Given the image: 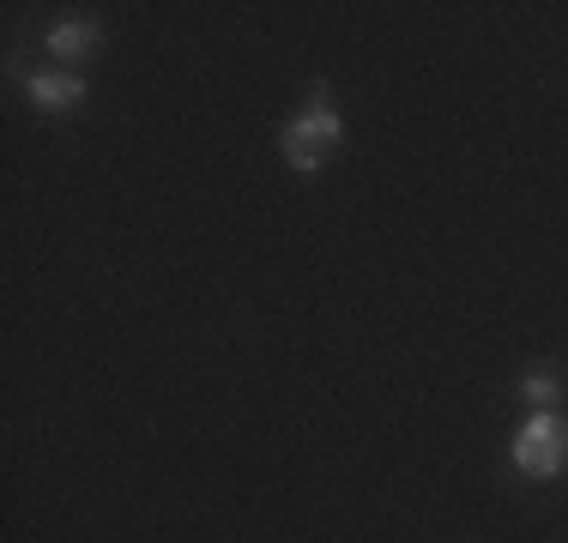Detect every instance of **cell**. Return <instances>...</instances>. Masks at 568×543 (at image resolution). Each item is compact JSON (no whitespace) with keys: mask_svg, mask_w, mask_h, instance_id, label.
Listing matches in <instances>:
<instances>
[{"mask_svg":"<svg viewBox=\"0 0 568 543\" xmlns=\"http://www.w3.org/2000/svg\"><path fill=\"white\" fill-rule=\"evenodd\" d=\"M339 140H345V121H339V109H333L327 91H315V103L303 109L296 121H284V133H278V152L291 170H303V175H315L321 163H327L333 152H339Z\"/></svg>","mask_w":568,"mask_h":543,"instance_id":"cell-1","label":"cell"},{"mask_svg":"<svg viewBox=\"0 0 568 543\" xmlns=\"http://www.w3.org/2000/svg\"><path fill=\"white\" fill-rule=\"evenodd\" d=\"M514 471L520 478H557V471H568V423L557 411H538L520 423V434H514Z\"/></svg>","mask_w":568,"mask_h":543,"instance_id":"cell-2","label":"cell"},{"mask_svg":"<svg viewBox=\"0 0 568 543\" xmlns=\"http://www.w3.org/2000/svg\"><path fill=\"white\" fill-rule=\"evenodd\" d=\"M24 91H31V103L49 109V115L85 103V79H79V73H31V79H24Z\"/></svg>","mask_w":568,"mask_h":543,"instance_id":"cell-3","label":"cell"},{"mask_svg":"<svg viewBox=\"0 0 568 543\" xmlns=\"http://www.w3.org/2000/svg\"><path fill=\"white\" fill-rule=\"evenodd\" d=\"M43 49H49V61H85V54L98 49V24L67 19V24H55V31L43 37Z\"/></svg>","mask_w":568,"mask_h":543,"instance_id":"cell-4","label":"cell"},{"mask_svg":"<svg viewBox=\"0 0 568 543\" xmlns=\"http://www.w3.org/2000/svg\"><path fill=\"white\" fill-rule=\"evenodd\" d=\"M520 399H532L538 411H550V399H557V375H545V369L526 375V380H520Z\"/></svg>","mask_w":568,"mask_h":543,"instance_id":"cell-5","label":"cell"}]
</instances>
